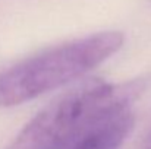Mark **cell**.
<instances>
[{
  "label": "cell",
  "instance_id": "6da1fadb",
  "mask_svg": "<svg viewBox=\"0 0 151 149\" xmlns=\"http://www.w3.org/2000/svg\"><path fill=\"white\" fill-rule=\"evenodd\" d=\"M147 81L109 83L91 79L43 108L9 149H70L123 110L144 91Z\"/></svg>",
  "mask_w": 151,
  "mask_h": 149
},
{
  "label": "cell",
  "instance_id": "7a4b0ae2",
  "mask_svg": "<svg viewBox=\"0 0 151 149\" xmlns=\"http://www.w3.org/2000/svg\"><path fill=\"white\" fill-rule=\"evenodd\" d=\"M119 31L72 40L0 70V108L19 105L57 89L100 66L122 48Z\"/></svg>",
  "mask_w": 151,
  "mask_h": 149
},
{
  "label": "cell",
  "instance_id": "3957f363",
  "mask_svg": "<svg viewBox=\"0 0 151 149\" xmlns=\"http://www.w3.org/2000/svg\"><path fill=\"white\" fill-rule=\"evenodd\" d=\"M134 126L131 108L120 111L70 149H119Z\"/></svg>",
  "mask_w": 151,
  "mask_h": 149
},
{
  "label": "cell",
  "instance_id": "277c9868",
  "mask_svg": "<svg viewBox=\"0 0 151 149\" xmlns=\"http://www.w3.org/2000/svg\"><path fill=\"white\" fill-rule=\"evenodd\" d=\"M142 149H151V133L148 135V138H147V140H145V143H144Z\"/></svg>",
  "mask_w": 151,
  "mask_h": 149
}]
</instances>
